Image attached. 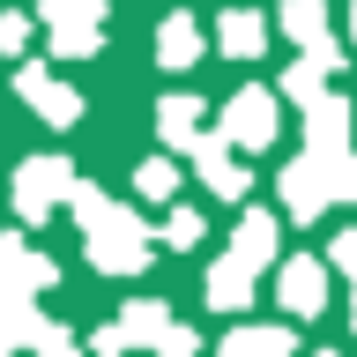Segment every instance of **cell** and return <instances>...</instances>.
I'll use <instances>...</instances> for the list:
<instances>
[{
    "label": "cell",
    "instance_id": "6da1fadb",
    "mask_svg": "<svg viewBox=\"0 0 357 357\" xmlns=\"http://www.w3.org/2000/svg\"><path fill=\"white\" fill-rule=\"evenodd\" d=\"M283 298L298 312H320V268H290V275H283Z\"/></svg>",
    "mask_w": 357,
    "mask_h": 357
},
{
    "label": "cell",
    "instance_id": "7a4b0ae2",
    "mask_svg": "<svg viewBox=\"0 0 357 357\" xmlns=\"http://www.w3.org/2000/svg\"><path fill=\"white\" fill-rule=\"evenodd\" d=\"M231 357H283V335H231Z\"/></svg>",
    "mask_w": 357,
    "mask_h": 357
},
{
    "label": "cell",
    "instance_id": "3957f363",
    "mask_svg": "<svg viewBox=\"0 0 357 357\" xmlns=\"http://www.w3.org/2000/svg\"><path fill=\"white\" fill-rule=\"evenodd\" d=\"M290 30H298V38H312V30H320V0H290Z\"/></svg>",
    "mask_w": 357,
    "mask_h": 357
},
{
    "label": "cell",
    "instance_id": "277c9868",
    "mask_svg": "<svg viewBox=\"0 0 357 357\" xmlns=\"http://www.w3.org/2000/svg\"><path fill=\"white\" fill-rule=\"evenodd\" d=\"M223 38L238 45V52H253V45H261V22H245V15H231V22H223Z\"/></svg>",
    "mask_w": 357,
    "mask_h": 357
}]
</instances>
